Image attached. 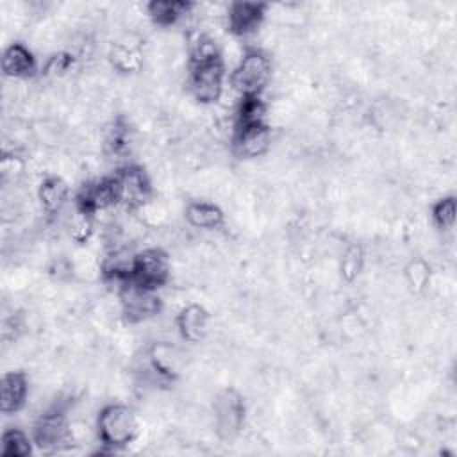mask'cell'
Wrapping results in <instances>:
<instances>
[{
    "instance_id": "1",
    "label": "cell",
    "mask_w": 457,
    "mask_h": 457,
    "mask_svg": "<svg viewBox=\"0 0 457 457\" xmlns=\"http://www.w3.org/2000/svg\"><path fill=\"white\" fill-rule=\"evenodd\" d=\"M225 62L209 39L198 41L189 66V91L200 104H214L223 95Z\"/></svg>"
},
{
    "instance_id": "2",
    "label": "cell",
    "mask_w": 457,
    "mask_h": 457,
    "mask_svg": "<svg viewBox=\"0 0 457 457\" xmlns=\"http://www.w3.org/2000/svg\"><path fill=\"white\" fill-rule=\"evenodd\" d=\"M141 423L132 407L125 403L105 405L96 420L98 439L111 450L125 448L139 436Z\"/></svg>"
},
{
    "instance_id": "3",
    "label": "cell",
    "mask_w": 457,
    "mask_h": 457,
    "mask_svg": "<svg viewBox=\"0 0 457 457\" xmlns=\"http://www.w3.org/2000/svg\"><path fill=\"white\" fill-rule=\"evenodd\" d=\"M271 79V59L261 50H248L230 73V86L241 98L261 96Z\"/></svg>"
},
{
    "instance_id": "4",
    "label": "cell",
    "mask_w": 457,
    "mask_h": 457,
    "mask_svg": "<svg viewBox=\"0 0 457 457\" xmlns=\"http://www.w3.org/2000/svg\"><path fill=\"white\" fill-rule=\"evenodd\" d=\"M170 273H171L170 257L162 248L150 246L134 253L132 275H130L132 282L146 289L157 291L170 280Z\"/></svg>"
},
{
    "instance_id": "5",
    "label": "cell",
    "mask_w": 457,
    "mask_h": 457,
    "mask_svg": "<svg viewBox=\"0 0 457 457\" xmlns=\"http://www.w3.org/2000/svg\"><path fill=\"white\" fill-rule=\"evenodd\" d=\"M121 314L129 323H141L161 312L162 302L157 291L146 289L132 280H127L118 287Z\"/></svg>"
},
{
    "instance_id": "6",
    "label": "cell",
    "mask_w": 457,
    "mask_h": 457,
    "mask_svg": "<svg viewBox=\"0 0 457 457\" xmlns=\"http://www.w3.org/2000/svg\"><path fill=\"white\" fill-rule=\"evenodd\" d=\"M212 412L216 421V432L221 439H232L241 432L245 425L246 405L237 389H221L212 402Z\"/></svg>"
},
{
    "instance_id": "7",
    "label": "cell",
    "mask_w": 457,
    "mask_h": 457,
    "mask_svg": "<svg viewBox=\"0 0 457 457\" xmlns=\"http://www.w3.org/2000/svg\"><path fill=\"white\" fill-rule=\"evenodd\" d=\"M120 205L118 187L114 175L102 177L86 182L79 193L75 195V209L77 212L93 218L98 212H104L111 207Z\"/></svg>"
},
{
    "instance_id": "8",
    "label": "cell",
    "mask_w": 457,
    "mask_h": 457,
    "mask_svg": "<svg viewBox=\"0 0 457 457\" xmlns=\"http://www.w3.org/2000/svg\"><path fill=\"white\" fill-rule=\"evenodd\" d=\"M120 204L127 209H143L152 198V182L141 166L129 164L114 173Z\"/></svg>"
},
{
    "instance_id": "9",
    "label": "cell",
    "mask_w": 457,
    "mask_h": 457,
    "mask_svg": "<svg viewBox=\"0 0 457 457\" xmlns=\"http://www.w3.org/2000/svg\"><path fill=\"white\" fill-rule=\"evenodd\" d=\"M271 143V129L266 121L236 123L232 136V150L241 159H255L268 152Z\"/></svg>"
},
{
    "instance_id": "10",
    "label": "cell",
    "mask_w": 457,
    "mask_h": 457,
    "mask_svg": "<svg viewBox=\"0 0 457 457\" xmlns=\"http://www.w3.org/2000/svg\"><path fill=\"white\" fill-rule=\"evenodd\" d=\"M34 445L45 452H54L68 443L70 425L61 409H50L41 414L32 427Z\"/></svg>"
},
{
    "instance_id": "11",
    "label": "cell",
    "mask_w": 457,
    "mask_h": 457,
    "mask_svg": "<svg viewBox=\"0 0 457 457\" xmlns=\"http://www.w3.org/2000/svg\"><path fill=\"white\" fill-rule=\"evenodd\" d=\"M268 4L239 0L232 2L227 9V27L228 32L239 37L257 32L266 18Z\"/></svg>"
},
{
    "instance_id": "12",
    "label": "cell",
    "mask_w": 457,
    "mask_h": 457,
    "mask_svg": "<svg viewBox=\"0 0 457 457\" xmlns=\"http://www.w3.org/2000/svg\"><path fill=\"white\" fill-rule=\"evenodd\" d=\"M180 337L187 343H200L209 330V312L198 303L184 305L175 318Z\"/></svg>"
},
{
    "instance_id": "13",
    "label": "cell",
    "mask_w": 457,
    "mask_h": 457,
    "mask_svg": "<svg viewBox=\"0 0 457 457\" xmlns=\"http://www.w3.org/2000/svg\"><path fill=\"white\" fill-rule=\"evenodd\" d=\"M29 395V380L23 371H7L0 380V409L4 414L18 412Z\"/></svg>"
},
{
    "instance_id": "14",
    "label": "cell",
    "mask_w": 457,
    "mask_h": 457,
    "mask_svg": "<svg viewBox=\"0 0 457 457\" xmlns=\"http://www.w3.org/2000/svg\"><path fill=\"white\" fill-rule=\"evenodd\" d=\"M2 71L11 79H29L36 75L37 61L25 45L12 43L2 54Z\"/></svg>"
},
{
    "instance_id": "15",
    "label": "cell",
    "mask_w": 457,
    "mask_h": 457,
    "mask_svg": "<svg viewBox=\"0 0 457 457\" xmlns=\"http://www.w3.org/2000/svg\"><path fill=\"white\" fill-rule=\"evenodd\" d=\"M152 370L164 380H175L182 368V355L180 352L166 341L155 343L148 352Z\"/></svg>"
},
{
    "instance_id": "16",
    "label": "cell",
    "mask_w": 457,
    "mask_h": 457,
    "mask_svg": "<svg viewBox=\"0 0 457 457\" xmlns=\"http://www.w3.org/2000/svg\"><path fill=\"white\" fill-rule=\"evenodd\" d=\"M193 7L195 4L186 0H152L146 4V14L155 25L171 27L186 18Z\"/></svg>"
},
{
    "instance_id": "17",
    "label": "cell",
    "mask_w": 457,
    "mask_h": 457,
    "mask_svg": "<svg viewBox=\"0 0 457 457\" xmlns=\"http://www.w3.org/2000/svg\"><path fill=\"white\" fill-rule=\"evenodd\" d=\"M68 196H70L68 184L61 177H55V175L43 179L37 187L39 204H41L43 211L50 216L59 214L62 211V207L68 204Z\"/></svg>"
},
{
    "instance_id": "18",
    "label": "cell",
    "mask_w": 457,
    "mask_h": 457,
    "mask_svg": "<svg viewBox=\"0 0 457 457\" xmlns=\"http://www.w3.org/2000/svg\"><path fill=\"white\" fill-rule=\"evenodd\" d=\"M186 220L195 228L212 230V228H218V227L223 225L225 214L212 202L195 200V202H189L187 207H186Z\"/></svg>"
},
{
    "instance_id": "19",
    "label": "cell",
    "mask_w": 457,
    "mask_h": 457,
    "mask_svg": "<svg viewBox=\"0 0 457 457\" xmlns=\"http://www.w3.org/2000/svg\"><path fill=\"white\" fill-rule=\"evenodd\" d=\"M34 439L29 437L21 428H7L2 434V457H27L32 453Z\"/></svg>"
},
{
    "instance_id": "20",
    "label": "cell",
    "mask_w": 457,
    "mask_h": 457,
    "mask_svg": "<svg viewBox=\"0 0 457 457\" xmlns=\"http://www.w3.org/2000/svg\"><path fill=\"white\" fill-rule=\"evenodd\" d=\"M111 64L121 71V73H130L136 71L139 68L141 62V54L136 46L132 45H125V43H118L112 46L111 54H109Z\"/></svg>"
},
{
    "instance_id": "21",
    "label": "cell",
    "mask_w": 457,
    "mask_h": 457,
    "mask_svg": "<svg viewBox=\"0 0 457 457\" xmlns=\"http://www.w3.org/2000/svg\"><path fill=\"white\" fill-rule=\"evenodd\" d=\"M432 221L441 230H450L455 225L457 216V202L453 196H443L432 205Z\"/></svg>"
},
{
    "instance_id": "22",
    "label": "cell",
    "mask_w": 457,
    "mask_h": 457,
    "mask_svg": "<svg viewBox=\"0 0 457 457\" xmlns=\"http://www.w3.org/2000/svg\"><path fill=\"white\" fill-rule=\"evenodd\" d=\"M266 104L261 96H245L239 102L236 123H250V121H264Z\"/></svg>"
},
{
    "instance_id": "23",
    "label": "cell",
    "mask_w": 457,
    "mask_h": 457,
    "mask_svg": "<svg viewBox=\"0 0 457 457\" xmlns=\"http://www.w3.org/2000/svg\"><path fill=\"white\" fill-rule=\"evenodd\" d=\"M405 278H407L409 287H411L414 293L423 291L425 286H427V282H428V278H430V270H428V266H427L423 261L416 259V261H412V262L405 268Z\"/></svg>"
},
{
    "instance_id": "24",
    "label": "cell",
    "mask_w": 457,
    "mask_h": 457,
    "mask_svg": "<svg viewBox=\"0 0 457 457\" xmlns=\"http://www.w3.org/2000/svg\"><path fill=\"white\" fill-rule=\"evenodd\" d=\"M362 268V250L359 246H350L341 261V275L345 280L352 282Z\"/></svg>"
},
{
    "instance_id": "25",
    "label": "cell",
    "mask_w": 457,
    "mask_h": 457,
    "mask_svg": "<svg viewBox=\"0 0 457 457\" xmlns=\"http://www.w3.org/2000/svg\"><path fill=\"white\" fill-rule=\"evenodd\" d=\"M73 64V55L66 54V52H61V54H55L52 57H48V61L45 62L43 66V71L46 75H64Z\"/></svg>"
}]
</instances>
